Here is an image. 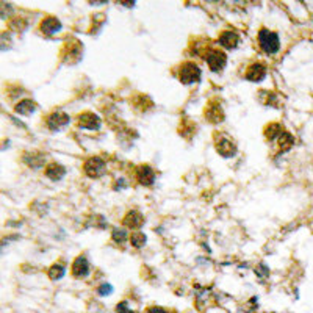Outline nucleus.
Masks as SVG:
<instances>
[{"label": "nucleus", "instance_id": "obj_1", "mask_svg": "<svg viewBox=\"0 0 313 313\" xmlns=\"http://www.w3.org/2000/svg\"><path fill=\"white\" fill-rule=\"evenodd\" d=\"M259 44L262 47V50L265 53H276L279 50L280 47V39L277 36V33H274V31H269L266 28L260 30L259 33Z\"/></svg>", "mask_w": 313, "mask_h": 313}, {"label": "nucleus", "instance_id": "obj_2", "mask_svg": "<svg viewBox=\"0 0 313 313\" xmlns=\"http://www.w3.org/2000/svg\"><path fill=\"white\" fill-rule=\"evenodd\" d=\"M179 78L187 85L194 83L200 78V69L194 63H183L179 69Z\"/></svg>", "mask_w": 313, "mask_h": 313}, {"label": "nucleus", "instance_id": "obj_3", "mask_svg": "<svg viewBox=\"0 0 313 313\" xmlns=\"http://www.w3.org/2000/svg\"><path fill=\"white\" fill-rule=\"evenodd\" d=\"M207 63H208V66H210L212 71L219 72V71H222L224 66H226L227 57H226V53H224L222 50L210 49V50H208V53H207Z\"/></svg>", "mask_w": 313, "mask_h": 313}, {"label": "nucleus", "instance_id": "obj_4", "mask_svg": "<svg viewBox=\"0 0 313 313\" xmlns=\"http://www.w3.org/2000/svg\"><path fill=\"white\" fill-rule=\"evenodd\" d=\"M105 171V163L100 158H90L85 163V172L90 175V177H99V175Z\"/></svg>", "mask_w": 313, "mask_h": 313}, {"label": "nucleus", "instance_id": "obj_5", "mask_svg": "<svg viewBox=\"0 0 313 313\" xmlns=\"http://www.w3.org/2000/svg\"><path fill=\"white\" fill-rule=\"evenodd\" d=\"M72 274L77 279H83L90 274V263L83 255H80L75 259L74 265H72Z\"/></svg>", "mask_w": 313, "mask_h": 313}, {"label": "nucleus", "instance_id": "obj_6", "mask_svg": "<svg viewBox=\"0 0 313 313\" xmlns=\"http://www.w3.org/2000/svg\"><path fill=\"white\" fill-rule=\"evenodd\" d=\"M77 124H78V127H82V128L97 130V128L100 127V119L96 116L94 113H83L82 116H78Z\"/></svg>", "mask_w": 313, "mask_h": 313}, {"label": "nucleus", "instance_id": "obj_7", "mask_svg": "<svg viewBox=\"0 0 313 313\" xmlns=\"http://www.w3.org/2000/svg\"><path fill=\"white\" fill-rule=\"evenodd\" d=\"M265 75H266V66L262 63H254L246 72V78L251 80V82H260L265 78Z\"/></svg>", "mask_w": 313, "mask_h": 313}, {"label": "nucleus", "instance_id": "obj_8", "mask_svg": "<svg viewBox=\"0 0 313 313\" xmlns=\"http://www.w3.org/2000/svg\"><path fill=\"white\" fill-rule=\"evenodd\" d=\"M69 122V116L66 113H61V111H57V113H52V116L47 119V125L52 130H58V128L64 127Z\"/></svg>", "mask_w": 313, "mask_h": 313}, {"label": "nucleus", "instance_id": "obj_9", "mask_svg": "<svg viewBox=\"0 0 313 313\" xmlns=\"http://www.w3.org/2000/svg\"><path fill=\"white\" fill-rule=\"evenodd\" d=\"M136 177H138L141 185H152L155 180V172L149 166H140L138 171H136Z\"/></svg>", "mask_w": 313, "mask_h": 313}, {"label": "nucleus", "instance_id": "obj_10", "mask_svg": "<svg viewBox=\"0 0 313 313\" xmlns=\"http://www.w3.org/2000/svg\"><path fill=\"white\" fill-rule=\"evenodd\" d=\"M238 41H240V38L237 33H234V31H224V33H221V36H219V44L222 47H226V49H235L238 46Z\"/></svg>", "mask_w": 313, "mask_h": 313}, {"label": "nucleus", "instance_id": "obj_11", "mask_svg": "<svg viewBox=\"0 0 313 313\" xmlns=\"http://www.w3.org/2000/svg\"><path fill=\"white\" fill-rule=\"evenodd\" d=\"M41 30L46 35H55L57 31L61 30V24L57 18H46L41 22Z\"/></svg>", "mask_w": 313, "mask_h": 313}, {"label": "nucleus", "instance_id": "obj_12", "mask_svg": "<svg viewBox=\"0 0 313 313\" xmlns=\"http://www.w3.org/2000/svg\"><path fill=\"white\" fill-rule=\"evenodd\" d=\"M216 149L224 157H232L235 154V146L229 138H219V141L216 143Z\"/></svg>", "mask_w": 313, "mask_h": 313}, {"label": "nucleus", "instance_id": "obj_13", "mask_svg": "<svg viewBox=\"0 0 313 313\" xmlns=\"http://www.w3.org/2000/svg\"><path fill=\"white\" fill-rule=\"evenodd\" d=\"M205 116L210 119L212 122H219L222 119V110L218 103H212V105L205 110Z\"/></svg>", "mask_w": 313, "mask_h": 313}, {"label": "nucleus", "instance_id": "obj_14", "mask_svg": "<svg viewBox=\"0 0 313 313\" xmlns=\"http://www.w3.org/2000/svg\"><path fill=\"white\" fill-rule=\"evenodd\" d=\"M46 175L49 179H52V180H58L64 175V168L61 165H58V163H52V165L47 166Z\"/></svg>", "mask_w": 313, "mask_h": 313}, {"label": "nucleus", "instance_id": "obj_15", "mask_svg": "<svg viewBox=\"0 0 313 313\" xmlns=\"http://www.w3.org/2000/svg\"><path fill=\"white\" fill-rule=\"evenodd\" d=\"M141 222H143V216L138 213V212H128L127 216H125V219H124V224L128 227H140L141 226Z\"/></svg>", "mask_w": 313, "mask_h": 313}, {"label": "nucleus", "instance_id": "obj_16", "mask_svg": "<svg viewBox=\"0 0 313 313\" xmlns=\"http://www.w3.org/2000/svg\"><path fill=\"white\" fill-rule=\"evenodd\" d=\"M35 111V103L31 102L30 99H24L22 102H19L18 105H16V113L19 115H30Z\"/></svg>", "mask_w": 313, "mask_h": 313}, {"label": "nucleus", "instance_id": "obj_17", "mask_svg": "<svg viewBox=\"0 0 313 313\" xmlns=\"http://www.w3.org/2000/svg\"><path fill=\"white\" fill-rule=\"evenodd\" d=\"M64 272H66V268H64L63 265L57 263V265H53V266L50 268L49 276H50V279L57 280V279H61V277L64 276Z\"/></svg>", "mask_w": 313, "mask_h": 313}, {"label": "nucleus", "instance_id": "obj_18", "mask_svg": "<svg viewBox=\"0 0 313 313\" xmlns=\"http://www.w3.org/2000/svg\"><path fill=\"white\" fill-rule=\"evenodd\" d=\"M125 238H127L125 230H122V229H115V232H113V240H115L116 243H122Z\"/></svg>", "mask_w": 313, "mask_h": 313}, {"label": "nucleus", "instance_id": "obj_19", "mask_svg": "<svg viewBox=\"0 0 313 313\" xmlns=\"http://www.w3.org/2000/svg\"><path fill=\"white\" fill-rule=\"evenodd\" d=\"M144 241H146V237L144 235H133L132 237V244L135 247H140L141 244H144Z\"/></svg>", "mask_w": 313, "mask_h": 313}, {"label": "nucleus", "instance_id": "obj_20", "mask_svg": "<svg viewBox=\"0 0 313 313\" xmlns=\"http://www.w3.org/2000/svg\"><path fill=\"white\" fill-rule=\"evenodd\" d=\"M99 294L100 296H107V294H111L113 293V288H111V285H108V284H103V285H100L99 287Z\"/></svg>", "mask_w": 313, "mask_h": 313}, {"label": "nucleus", "instance_id": "obj_21", "mask_svg": "<svg viewBox=\"0 0 313 313\" xmlns=\"http://www.w3.org/2000/svg\"><path fill=\"white\" fill-rule=\"evenodd\" d=\"M116 310L119 313H132V310L127 307V302H122V304H119V306L116 307Z\"/></svg>", "mask_w": 313, "mask_h": 313}, {"label": "nucleus", "instance_id": "obj_22", "mask_svg": "<svg viewBox=\"0 0 313 313\" xmlns=\"http://www.w3.org/2000/svg\"><path fill=\"white\" fill-rule=\"evenodd\" d=\"M146 313H169V312H166V310L160 309V307H152V309H149Z\"/></svg>", "mask_w": 313, "mask_h": 313}]
</instances>
